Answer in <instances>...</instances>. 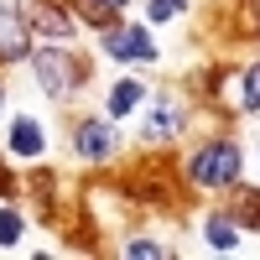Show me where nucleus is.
Returning a JSON list of instances; mask_svg holds the SVG:
<instances>
[{
  "mask_svg": "<svg viewBox=\"0 0 260 260\" xmlns=\"http://www.w3.org/2000/svg\"><path fill=\"white\" fill-rule=\"evenodd\" d=\"M31 73H37V83H42V94L68 99L73 89H83V83H89V62H78V57H68V52L47 47V52L31 57Z\"/></svg>",
  "mask_w": 260,
  "mask_h": 260,
  "instance_id": "1",
  "label": "nucleus"
},
{
  "mask_svg": "<svg viewBox=\"0 0 260 260\" xmlns=\"http://www.w3.org/2000/svg\"><path fill=\"white\" fill-rule=\"evenodd\" d=\"M187 172H192V182H198V187H229L234 177H240V146H229V141H208V146L192 151Z\"/></svg>",
  "mask_w": 260,
  "mask_h": 260,
  "instance_id": "2",
  "label": "nucleus"
},
{
  "mask_svg": "<svg viewBox=\"0 0 260 260\" xmlns=\"http://www.w3.org/2000/svg\"><path fill=\"white\" fill-rule=\"evenodd\" d=\"M104 52L120 62H156V42L146 26H110L104 31Z\"/></svg>",
  "mask_w": 260,
  "mask_h": 260,
  "instance_id": "3",
  "label": "nucleus"
},
{
  "mask_svg": "<svg viewBox=\"0 0 260 260\" xmlns=\"http://www.w3.org/2000/svg\"><path fill=\"white\" fill-rule=\"evenodd\" d=\"M73 151H78L83 161H110L115 151H120V136H115L110 120H83L73 130Z\"/></svg>",
  "mask_w": 260,
  "mask_h": 260,
  "instance_id": "4",
  "label": "nucleus"
},
{
  "mask_svg": "<svg viewBox=\"0 0 260 260\" xmlns=\"http://www.w3.org/2000/svg\"><path fill=\"white\" fill-rule=\"evenodd\" d=\"M31 31H42V37H78V26H73V16L62 11V6H52V0H31Z\"/></svg>",
  "mask_w": 260,
  "mask_h": 260,
  "instance_id": "5",
  "label": "nucleus"
},
{
  "mask_svg": "<svg viewBox=\"0 0 260 260\" xmlns=\"http://www.w3.org/2000/svg\"><path fill=\"white\" fill-rule=\"evenodd\" d=\"M31 47V31H26V21H21L16 11L0 6V62H16V57H26Z\"/></svg>",
  "mask_w": 260,
  "mask_h": 260,
  "instance_id": "6",
  "label": "nucleus"
},
{
  "mask_svg": "<svg viewBox=\"0 0 260 260\" xmlns=\"http://www.w3.org/2000/svg\"><path fill=\"white\" fill-rule=\"evenodd\" d=\"M11 151H16V156H26V161H37L42 151H47V136H42V125H37L31 115H16V125H11Z\"/></svg>",
  "mask_w": 260,
  "mask_h": 260,
  "instance_id": "7",
  "label": "nucleus"
},
{
  "mask_svg": "<svg viewBox=\"0 0 260 260\" xmlns=\"http://www.w3.org/2000/svg\"><path fill=\"white\" fill-rule=\"evenodd\" d=\"M182 130V115H177V104H167V99H156V110H151V120H146V141H161V136H177Z\"/></svg>",
  "mask_w": 260,
  "mask_h": 260,
  "instance_id": "8",
  "label": "nucleus"
},
{
  "mask_svg": "<svg viewBox=\"0 0 260 260\" xmlns=\"http://www.w3.org/2000/svg\"><path fill=\"white\" fill-rule=\"evenodd\" d=\"M203 240H208L213 250H234V245H240V224L224 219V213H213V219L203 224Z\"/></svg>",
  "mask_w": 260,
  "mask_h": 260,
  "instance_id": "9",
  "label": "nucleus"
},
{
  "mask_svg": "<svg viewBox=\"0 0 260 260\" xmlns=\"http://www.w3.org/2000/svg\"><path fill=\"white\" fill-rule=\"evenodd\" d=\"M141 104V83L136 78H120L115 89H110V115H130Z\"/></svg>",
  "mask_w": 260,
  "mask_h": 260,
  "instance_id": "10",
  "label": "nucleus"
},
{
  "mask_svg": "<svg viewBox=\"0 0 260 260\" xmlns=\"http://www.w3.org/2000/svg\"><path fill=\"white\" fill-rule=\"evenodd\" d=\"M240 104H245L250 115L260 110V62H255V68H245V78H240Z\"/></svg>",
  "mask_w": 260,
  "mask_h": 260,
  "instance_id": "11",
  "label": "nucleus"
},
{
  "mask_svg": "<svg viewBox=\"0 0 260 260\" xmlns=\"http://www.w3.org/2000/svg\"><path fill=\"white\" fill-rule=\"evenodd\" d=\"M234 224H260V187L255 192H240V203H234Z\"/></svg>",
  "mask_w": 260,
  "mask_h": 260,
  "instance_id": "12",
  "label": "nucleus"
},
{
  "mask_svg": "<svg viewBox=\"0 0 260 260\" xmlns=\"http://www.w3.org/2000/svg\"><path fill=\"white\" fill-rule=\"evenodd\" d=\"M16 240H21V219H16L11 208H0V250H11Z\"/></svg>",
  "mask_w": 260,
  "mask_h": 260,
  "instance_id": "13",
  "label": "nucleus"
},
{
  "mask_svg": "<svg viewBox=\"0 0 260 260\" xmlns=\"http://www.w3.org/2000/svg\"><path fill=\"white\" fill-rule=\"evenodd\" d=\"M125 255H136V260H161L167 250H161L156 240H125Z\"/></svg>",
  "mask_w": 260,
  "mask_h": 260,
  "instance_id": "14",
  "label": "nucleus"
},
{
  "mask_svg": "<svg viewBox=\"0 0 260 260\" xmlns=\"http://www.w3.org/2000/svg\"><path fill=\"white\" fill-rule=\"evenodd\" d=\"M167 16H177V6L172 0H151V21H167Z\"/></svg>",
  "mask_w": 260,
  "mask_h": 260,
  "instance_id": "15",
  "label": "nucleus"
},
{
  "mask_svg": "<svg viewBox=\"0 0 260 260\" xmlns=\"http://www.w3.org/2000/svg\"><path fill=\"white\" fill-rule=\"evenodd\" d=\"M99 6H104V11H125L130 0H99Z\"/></svg>",
  "mask_w": 260,
  "mask_h": 260,
  "instance_id": "16",
  "label": "nucleus"
},
{
  "mask_svg": "<svg viewBox=\"0 0 260 260\" xmlns=\"http://www.w3.org/2000/svg\"><path fill=\"white\" fill-rule=\"evenodd\" d=\"M0 110H6V89H0Z\"/></svg>",
  "mask_w": 260,
  "mask_h": 260,
  "instance_id": "17",
  "label": "nucleus"
}]
</instances>
